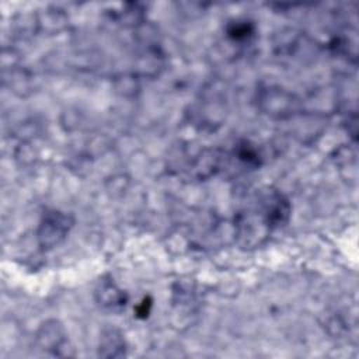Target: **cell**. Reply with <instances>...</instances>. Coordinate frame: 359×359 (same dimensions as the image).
<instances>
[{"label": "cell", "mask_w": 359, "mask_h": 359, "mask_svg": "<svg viewBox=\"0 0 359 359\" xmlns=\"http://www.w3.org/2000/svg\"><path fill=\"white\" fill-rule=\"evenodd\" d=\"M73 226V219L59 210H48L38 227V241L42 248H53L59 245Z\"/></svg>", "instance_id": "cell-1"}, {"label": "cell", "mask_w": 359, "mask_h": 359, "mask_svg": "<svg viewBox=\"0 0 359 359\" xmlns=\"http://www.w3.org/2000/svg\"><path fill=\"white\" fill-rule=\"evenodd\" d=\"M258 104L266 115L273 118L292 116L299 108L296 97L279 87H268L262 90L258 97Z\"/></svg>", "instance_id": "cell-2"}, {"label": "cell", "mask_w": 359, "mask_h": 359, "mask_svg": "<svg viewBox=\"0 0 359 359\" xmlns=\"http://www.w3.org/2000/svg\"><path fill=\"white\" fill-rule=\"evenodd\" d=\"M36 341L41 349L59 355V351L63 349V345L66 344L63 325L57 320L45 321L36 332Z\"/></svg>", "instance_id": "cell-3"}, {"label": "cell", "mask_w": 359, "mask_h": 359, "mask_svg": "<svg viewBox=\"0 0 359 359\" xmlns=\"http://www.w3.org/2000/svg\"><path fill=\"white\" fill-rule=\"evenodd\" d=\"M95 297L102 307L109 310L123 309L128 302L125 292L121 290L112 280H101L95 289Z\"/></svg>", "instance_id": "cell-4"}, {"label": "cell", "mask_w": 359, "mask_h": 359, "mask_svg": "<svg viewBox=\"0 0 359 359\" xmlns=\"http://www.w3.org/2000/svg\"><path fill=\"white\" fill-rule=\"evenodd\" d=\"M126 352V342L118 328L108 327L101 332L98 353L102 358H121Z\"/></svg>", "instance_id": "cell-5"}, {"label": "cell", "mask_w": 359, "mask_h": 359, "mask_svg": "<svg viewBox=\"0 0 359 359\" xmlns=\"http://www.w3.org/2000/svg\"><path fill=\"white\" fill-rule=\"evenodd\" d=\"M252 32H254L252 25L248 24V22L236 21V22L230 24L229 28H227V35L233 41H245L252 35Z\"/></svg>", "instance_id": "cell-6"}, {"label": "cell", "mask_w": 359, "mask_h": 359, "mask_svg": "<svg viewBox=\"0 0 359 359\" xmlns=\"http://www.w3.org/2000/svg\"><path fill=\"white\" fill-rule=\"evenodd\" d=\"M150 309H151V300L150 299H143L142 303L136 307V316L140 317V318H146L150 313Z\"/></svg>", "instance_id": "cell-7"}]
</instances>
